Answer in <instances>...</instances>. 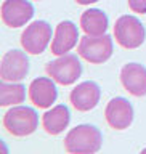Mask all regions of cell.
<instances>
[{
  "mask_svg": "<svg viewBox=\"0 0 146 154\" xmlns=\"http://www.w3.org/2000/svg\"><path fill=\"white\" fill-rule=\"evenodd\" d=\"M103 135L100 128L82 124L71 128L64 138V149L71 154H95L101 149Z\"/></svg>",
  "mask_w": 146,
  "mask_h": 154,
  "instance_id": "6da1fadb",
  "label": "cell"
},
{
  "mask_svg": "<svg viewBox=\"0 0 146 154\" xmlns=\"http://www.w3.org/2000/svg\"><path fill=\"white\" fill-rule=\"evenodd\" d=\"M3 127L14 137H27L39 127V114L29 106H13L3 116Z\"/></svg>",
  "mask_w": 146,
  "mask_h": 154,
  "instance_id": "7a4b0ae2",
  "label": "cell"
},
{
  "mask_svg": "<svg viewBox=\"0 0 146 154\" xmlns=\"http://www.w3.org/2000/svg\"><path fill=\"white\" fill-rule=\"evenodd\" d=\"M114 37L120 47L127 50H135L144 42L146 31L137 16L124 14L114 24Z\"/></svg>",
  "mask_w": 146,
  "mask_h": 154,
  "instance_id": "3957f363",
  "label": "cell"
},
{
  "mask_svg": "<svg viewBox=\"0 0 146 154\" xmlns=\"http://www.w3.org/2000/svg\"><path fill=\"white\" fill-rule=\"evenodd\" d=\"M77 53L92 64H101L113 56V38L108 34L103 35H85L79 40Z\"/></svg>",
  "mask_w": 146,
  "mask_h": 154,
  "instance_id": "277c9868",
  "label": "cell"
},
{
  "mask_svg": "<svg viewBox=\"0 0 146 154\" xmlns=\"http://www.w3.org/2000/svg\"><path fill=\"white\" fill-rule=\"evenodd\" d=\"M47 74L60 85H71L80 77L82 64L79 58L71 53L58 56L47 64Z\"/></svg>",
  "mask_w": 146,
  "mask_h": 154,
  "instance_id": "5b68a950",
  "label": "cell"
},
{
  "mask_svg": "<svg viewBox=\"0 0 146 154\" xmlns=\"http://www.w3.org/2000/svg\"><path fill=\"white\" fill-rule=\"evenodd\" d=\"M51 40V26L47 21H34L21 34V45L29 55H40Z\"/></svg>",
  "mask_w": 146,
  "mask_h": 154,
  "instance_id": "8992f818",
  "label": "cell"
},
{
  "mask_svg": "<svg viewBox=\"0 0 146 154\" xmlns=\"http://www.w3.org/2000/svg\"><path fill=\"white\" fill-rule=\"evenodd\" d=\"M29 74V60L24 51L10 50L2 56L0 77L7 82H19Z\"/></svg>",
  "mask_w": 146,
  "mask_h": 154,
  "instance_id": "52a82bcc",
  "label": "cell"
},
{
  "mask_svg": "<svg viewBox=\"0 0 146 154\" xmlns=\"http://www.w3.org/2000/svg\"><path fill=\"white\" fill-rule=\"evenodd\" d=\"M104 117L114 130H125L133 122V108L129 100L116 96L106 106Z\"/></svg>",
  "mask_w": 146,
  "mask_h": 154,
  "instance_id": "ba28073f",
  "label": "cell"
},
{
  "mask_svg": "<svg viewBox=\"0 0 146 154\" xmlns=\"http://www.w3.org/2000/svg\"><path fill=\"white\" fill-rule=\"evenodd\" d=\"M34 16V7L29 0H3L2 21L8 27H21Z\"/></svg>",
  "mask_w": 146,
  "mask_h": 154,
  "instance_id": "9c48e42d",
  "label": "cell"
},
{
  "mask_svg": "<svg viewBox=\"0 0 146 154\" xmlns=\"http://www.w3.org/2000/svg\"><path fill=\"white\" fill-rule=\"evenodd\" d=\"M100 96H101L100 85L93 80H85L72 88L69 100L77 111L87 112V111L96 108V104L100 103Z\"/></svg>",
  "mask_w": 146,
  "mask_h": 154,
  "instance_id": "30bf717a",
  "label": "cell"
},
{
  "mask_svg": "<svg viewBox=\"0 0 146 154\" xmlns=\"http://www.w3.org/2000/svg\"><path fill=\"white\" fill-rule=\"evenodd\" d=\"M29 98L37 108L47 109L56 101L58 90L55 80L50 77H37L29 85Z\"/></svg>",
  "mask_w": 146,
  "mask_h": 154,
  "instance_id": "8fae6325",
  "label": "cell"
},
{
  "mask_svg": "<svg viewBox=\"0 0 146 154\" xmlns=\"http://www.w3.org/2000/svg\"><path fill=\"white\" fill-rule=\"evenodd\" d=\"M79 29L72 21H61L55 29V37L51 40V53L56 56L66 55L77 45Z\"/></svg>",
  "mask_w": 146,
  "mask_h": 154,
  "instance_id": "7c38bea8",
  "label": "cell"
},
{
  "mask_svg": "<svg viewBox=\"0 0 146 154\" xmlns=\"http://www.w3.org/2000/svg\"><path fill=\"white\" fill-rule=\"evenodd\" d=\"M120 82L133 96L146 95V67L140 63H129L120 69Z\"/></svg>",
  "mask_w": 146,
  "mask_h": 154,
  "instance_id": "4fadbf2b",
  "label": "cell"
},
{
  "mask_svg": "<svg viewBox=\"0 0 146 154\" xmlns=\"http://www.w3.org/2000/svg\"><path fill=\"white\" fill-rule=\"evenodd\" d=\"M71 122V112L66 104H56L50 111H47L42 117V125L43 130L48 135H60L67 128Z\"/></svg>",
  "mask_w": 146,
  "mask_h": 154,
  "instance_id": "5bb4252c",
  "label": "cell"
},
{
  "mask_svg": "<svg viewBox=\"0 0 146 154\" xmlns=\"http://www.w3.org/2000/svg\"><path fill=\"white\" fill-rule=\"evenodd\" d=\"M109 19L103 10L90 8L82 13L80 16V26L87 35H103L108 31Z\"/></svg>",
  "mask_w": 146,
  "mask_h": 154,
  "instance_id": "9a60e30c",
  "label": "cell"
},
{
  "mask_svg": "<svg viewBox=\"0 0 146 154\" xmlns=\"http://www.w3.org/2000/svg\"><path fill=\"white\" fill-rule=\"evenodd\" d=\"M26 98V87L18 82L2 80L0 84V106H16Z\"/></svg>",
  "mask_w": 146,
  "mask_h": 154,
  "instance_id": "2e32d148",
  "label": "cell"
},
{
  "mask_svg": "<svg viewBox=\"0 0 146 154\" xmlns=\"http://www.w3.org/2000/svg\"><path fill=\"white\" fill-rule=\"evenodd\" d=\"M129 8L133 13L144 14L146 13V0H129Z\"/></svg>",
  "mask_w": 146,
  "mask_h": 154,
  "instance_id": "e0dca14e",
  "label": "cell"
},
{
  "mask_svg": "<svg viewBox=\"0 0 146 154\" xmlns=\"http://www.w3.org/2000/svg\"><path fill=\"white\" fill-rule=\"evenodd\" d=\"M79 5H92V3H96L98 0H76Z\"/></svg>",
  "mask_w": 146,
  "mask_h": 154,
  "instance_id": "ac0fdd59",
  "label": "cell"
},
{
  "mask_svg": "<svg viewBox=\"0 0 146 154\" xmlns=\"http://www.w3.org/2000/svg\"><path fill=\"white\" fill-rule=\"evenodd\" d=\"M144 152H146V149H144Z\"/></svg>",
  "mask_w": 146,
  "mask_h": 154,
  "instance_id": "d6986e66",
  "label": "cell"
}]
</instances>
